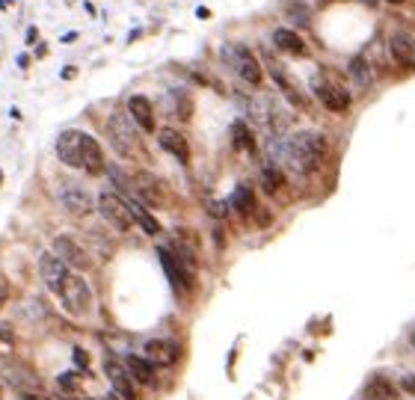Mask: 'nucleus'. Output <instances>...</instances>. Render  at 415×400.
<instances>
[{
	"instance_id": "a19ab883",
	"label": "nucleus",
	"mask_w": 415,
	"mask_h": 400,
	"mask_svg": "<svg viewBox=\"0 0 415 400\" xmlns=\"http://www.w3.org/2000/svg\"><path fill=\"white\" fill-rule=\"evenodd\" d=\"M24 400H36V397H24Z\"/></svg>"
},
{
	"instance_id": "e433bc0d",
	"label": "nucleus",
	"mask_w": 415,
	"mask_h": 400,
	"mask_svg": "<svg viewBox=\"0 0 415 400\" xmlns=\"http://www.w3.org/2000/svg\"><path fill=\"white\" fill-rule=\"evenodd\" d=\"M359 3H368V6H377L380 0H359Z\"/></svg>"
},
{
	"instance_id": "f3484780",
	"label": "nucleus",
	"mask_w": 415,
	"mask_h": 400,
	"mask_svg": "<svg viewBox=\"0 0 415 400\" xmlns=\"http://www.w3.org/2000/svg\"><path fill=\"white\" fill-rule=\"evenodd\" d=\"M81 169H86L89 175L104 172V152L98 146V139L89 134H83V143H81Z\"/></svg>"
},
{
	"instance_id": "9d476101",
	"label": "nucleus",
	"mask_w": 415,
	"mask_h": 400,
	"mask_svg": "<svg viewBox=\"0 0 415 400\" xmlns=\"http://www.w3.org/2000/svg\"><path fill=\"white\" fill-rule=\"evenodd\" d=\"M134 190H136V196H140L145 205H152V208H163L166 205V184L161 181V178H154L148 172H136Z\"/></svg>"
},
{
	"instance_id": "a211bd4d",
	"label": "nucleus",
	"mask_w": 415,
	"mask_h": 400,
	"mask_svg": "<svg viewBox=\"0 0 415 400\" xmlns=\"http://www.w3.org/2000/svg\"><path fill=\"white\" fill-rule=\"evenodd\" d=\"M157 146L163 148V152H170L172 157H178L181 163L190 160V146H187V139L175 131V128H161L157 131Z\"/></svg>"
},
{
	"instance_id": "5701e85b",
	"label": "nucleus",
	"mask_w": 415,
	"mask_h": 400,
	"mask_svg": "<svg viewBox=\"0 0 415 400\" xmlns=\"http://www.w3.org/2000/svg\"><path fill=\"white\" fill-rule=\"evenodd\" d=\"M125 365H128V371H131V377L140 386H152L154 383V365L148 362L145 356H128Z\"/></svg>"
},
{
	"instance_id": "412c9836",
	"label": "nucleus",
	"mask_w": 415,
	"mask_h": 400,
	"mask_svg": "<svg viewBox=\"0 0 415 400\" xmlns=\"http://www.w3.org/2000/svg\"><path fill=\"white\" fill-rule=\"evenodd\" d=\"M166 107H170V116H175L178 122H190L193 119V98L187 92H170L166 95Z\"/></svg>"
},
{
	"instance_id": "f704fd0d",
	"label": "nucleus",
	"mask_w": 415,
	"mask_h": 400,
	"mask_svg": "<svg viewBox=\"0 0 415 400\" xmlns=\"http://www.w3.org/2000/svg\"><path fill=\"white\" fill-rule=\"evenodd\" d=\"M74 74H77V68H74V66H68V68H63V77H65V80H72Z\"/></svg>"
},
{
	"instance_id": "1a4fd4ad",
	"label": "nucleus",
	"mask_w": 415,
	"mask_h": 400,
	"mask_svg": "<svg viewBox=\"0 0 415 400\" xmlns=\"http://www.w3.org/2000/svg\"><path fill=\"white\" fill-rule=\"evenodd\" d=\"M312 89H314V95L321 98V104L326 110H332V113H344V110L350 107V92H344V89L335 83H326L323 77H314Z\"/></svg>"
},
{
	"instance_id": "b1692460",
	"label": "nucleus",
	"mask_w": 415,
	"mask_h": 400,
	"mask_svg": "<svg viewBox=\"0 0 415 400\" xmlns=\"http://www.w3.org/2000/svg\"><path fill=\"white\" fill-rule=\"evenodd\" d=\"M350 77H353V83L359 86V89H368L374 83V68L368 63V57H353L350 59Z\"/></svg>"
},
{
	"instance_id": "4c0bfd02",
	"label": "nucleus",
	"mask_w": 415,
	"mask_h": 400,
	"mask_svg": "<svg viewBox=\"0 0 415 400\" xmlns=\"http://www.w3.org/2000/svg\"><path fill=\"white\" fill-rule=\"evenodd\" d=\"M389 3H392V6H401V3H403V0H389Z\"/></svg>"
},
{
	"instance_id": "bb28decb",
	"label": "nucleus",
	"mask_w": 415,
	"mask_h": 400,
	"mask_svg": "<svg viewBox=\"0 0 415 400\" xmlns=\"http://www.w3.org/2000/svg\"><path fill=\"white\" fill-rule=\"evenodd\" d=\"M232 143H234V148H241V152H252L255 139H252L250 125H246V122H234L232 125Z\"/></svg>"
},
{
	"instance_id": "473e14b6",
	"label": "nucleus",
	"mask_w": 415,
	"mask_h": 400,
	"mask_svg": "<svg viewBox=\"0 0 415 400\" xmlns=\"http://www.w3.org/2000/svg\"><path fill=\"white\" fill-rule=\"evenodd\" d=\"M401 388H403V392H407V394H412V397H415V371H412V374H407V377L401 379Z\"/></svg>"
},
{
	"instance_id": "c756f323",
	"label": "nucleus",
	"mask_w": 415,
	"mask_h": 400,
	"mask_svg": "<svg viewBox=\"0 0 415 400\" xmlns=\"http://www.w3.org/2000/svg\"><path fill=\"white\" fill-rule=\"evenodd\" d=\"M285 12H288V18H291L294 24H300V27H305V24H309V9H305L303 3L288 6V9H285Z\"/></svg>"
},
{
	"instance_id": "7c9ffc66",
	"label": "nucleus",
	"mask_w": 415,
	"mask_h": 400,
	"mask_svg": "<svg viewBox=\"0 0 415 400\" xmlns=\"http://www.w3.org/2000/svg\"><path fill=\"white\" fill-rule=\"evenodd\" d=\"M57 386L63 388V392L72 394V392H77V377H74V374H59V377H57Z\"/></svg>"
},
{
	"instance_id": "2f4dec72",
	"label": "nucleus",
	"mask_w": 415,
	"mask_h": 400,
	"mask_svg": "<svg viewBox=\"0 0 415 400\" xmlns=\"http://www.w3.org/2000/svg\"><path fill=\"white\" fill-rule=\"evenodd\" d=\"M72 359H74V365H77V368H83V371H86V368H89V353H86V350H81V347H74V353H72Z\"/></svg>"
},
{
	"instance_id": "c85d7f7f",
	"label": "nucleus",
	"mask_w": 415,
	"mask_h": 400,
	"mask_svg": "<svg viewBox=\"0 0 415 400\" xmlns=\"http://www.w3.org/2000/svg\"><path fill=\"white\" fill-rule=\"evenodd\" d=\"M15 350V332L9 323H0V356H9Z\"/></svg>"
},
{
	"instance_id": "6e6552de",
	"label": "nucleus",
	"mask_w": 415,
	"mask_h": 400,
	"mask_svg": "<svg viewBox=\"0 0 415 400\" xmlns=\"http://www.w3.org/2000/svg\"><path fill=\"white\" fill-rule=\"evenodd\" d=\"M232 66H234V72L246 80V83L259 86L261 80H264V72H261L259 57H255V54L250 51V48H243V45L232 48Z\"/></svg>"
},
{
	"instance_id": "4468645a",
	"label": "nucleus",
	"mask_w": 415,
	"mask_h": 400,
	"mask_svg": "<svg viewBox=\"0 0 415 400\" xmlns=\"http://www.w3.org/2000/svg\"><path fill=\"white\" fill-rule=\"evenodd\" d=\"M389 54L398 59L401 68L412 72L415 68V39L409 33H392L389 36Z\"/></svg>"
},
{
	"instance_id": "37998d69",
	"label": "nucleus",
	"mask_w": 415,
	"mask_h": 400,
	"mask_svg": "<svg viewBox=\"0 0 415 400\" xmlns=\"http://www.w3.org/2000/svg\"><path fill=\"white\" fill-rule=\"evenodd\" d=\"M0 394H3V392H0Z\"/></svg>"
},
{
	"instance_id": "ddd939ff",
	"label": "nucleus",
	"mask_w": 415,
	"mask_h": 400,
	"mask_svg": "<svg viewBox=\"0 0 415 400\" xmlns=\"http://www.w3.org/2000/svg\"><path fill=\"white\" fill-rule=\"evenodd\" d=\"M81 143H83L81 131H63L57 137V157L63 160L65 166L81 169Z\"/></svg>"
},
{
	"instance_id": "423d86ee",
	"label": "nucleus",
	"mask_w": 415,
	"mask_h": 400,
	"mask_svg": "<svg viewBox=\"0 0 415 400\" xmlns=\"http://www.w3.org/2000/svg\"><path fill=\"white\" fill-rule=\"evenodd\" d=\"M104 374H107V379H110L113 392L122 400H136V397H140V394H136V379L131 377V371H128L125 362H119V359L107 356L104 359Z\"/></svg>"
},
{
	"instance_id": "aec40b11",
	"label": "nucleus",
	"mask_w": 415,
	"mask_h": 400,
	"mask_svg": "<svg viewBox=\"0 0 415 400\" xmlns=\"http://www.w3.org/2000/svg\"><path fill=\"white\" fill-rule=\"evenodd\" d=\"M273 116H276V107H273V101L267 95H259V98H252V101H250V119L259 128H270Z\"/></svg>"
},
{
	"instance_id": "7ed1b4c3",
	"label": "nucleus",
	"mask_w": 415,
	"mask_h": 400,
	"mask_svg": "<svg viewBox=\"0 0 415 400\" xmlns=\"http://www.w3.org/2000/svg\"><path fill=\"white\" fill-rule=\"evenodd\" d=\"M95 208H98V214L104 217V223L113 226L116 232H131L134 214H131V208H128L125 199H119L116 193H107V190H104V193L98 196Z\"/></svg>"
},
{
	"instance_id": "20e7f679",
	"label": "nucleus",
	"mask_w": 415,
	"mask_h": 400,
	"mask_svg": "<svg viewBox=\"0 0 415 400\" xmlns=\"http://www.w3.org/2000/svg\"><path fill=\"white\" fill-rule=\"evenodd\" d=\"M136 122L128 113H113L107 119V137H110V146L116 148V154L131 157L134 146H136Z\"/></svg>"
},
{
	"instance_id": "dca6fc26",
	"label": "nucleus",
	"mask_w": 415,
	"mask_h": 400,
	"mask_svg": "<svg viewBox=\"0 0 415 400\" xmlns=\"http://www.w3.org/2000/svg\"><path fill=\"white\" fill-rule=\"evenodd\" d=\"M128 116L134 119L140 131H145V134L154 131V107H152V101H148L145 95H131V98H128Z\"/></svg>"
},
{
	"instance_id": "c9c22d12",
	"label": "nucleus",
	"mask_w": 415,
	"mask_h": 400,
	"mask_svg": "<svg viewBox=\"0 0 415 400\" xmlns=\"http://www.w3.org/2000/svg\"><path fill=\"white\" fill-rule=\"evenodd\" d=\"M3 303H6V282L0 279V306H3Z\"/></svg>"
},
{
	"instance_id": "39448f33",
	"label": "nucleus",
	"mask_w": 415,
	"mask_h": 400,
	"mask_svg": "<svg viewBox=\"0 0 415 400\" xmlns=\"http://www.w3.org/2000/svg\"><path fill=\"white\" fill-rule=\"evenodd\" d=\"M59 202L72 217H89L95 211V199L86 187L74 184V181H63L59 184Z\"/></svg>"
},
{
	"instance_id": "a878e982",
	"label": "nucleus",
	"mask_w": 415,
	"mask_h": 400,
	"mask_svg": "<svg viewBox=\"0 0 415 400\" xmlns=\"http://www.w3.org/2000/svg\"><path fill=\"white\" fill-rule=\"evenodd\" d=\"M237 214H243V217H250L255 211V196H252V190L241 184V187H234V193H232V202H229Z\"/></svg>"
},
{
	"instance_id": "6ab92c4d",
	"label": "nucleus",
	"mask_w": 415,
	"mask_h": 400,
	"mask_svg": "<svg viewBox=\"0 0 415 400\" xmlns=\"http://www.w3.org/2000/svg\"><path fill=\"white\" fill-rule=\"evenodd\" d=\"M273 45L279 48V51L285 54H305V42L300 36H296V30H288V27H279V30H273Z\"/></svg>"
},
{
	"instance_id": "0eeeda50",
	"label": "nucleus",
	"mask_w": 415,
	"mask_h": 400,
	"mask_svg": "<svg viewBox=\"0 0 415 400\" xmlns=\"http://www.w3.org/2000/svg\"><path fill=\"white\" fill-rule=\"evenodd\" d=\"M157 255H161V264H163V270H166V276H170V282H172L175 291H178V288H181V291H190V288L196 285V270L181 264L175 258L172 249H166V246L157 249Z\"/></svg>"
},
{
	"instance_id": "f8f14e48",
	"label": "nucleus",
	"mask_w": 415,
	"mask_h": 400,
	"mask_svg": "<svg viewBox=\"0 0 415 400\" xmlns=\"http://www.w3.org/2000/svg\"><path fill=\"white\" fill-rule=\"evenodd\" d=\"M51 252L63 261L65 267H74V270H86V264H89V258H86V252L81 246H77V240H72V237H57L54 240V246H51Z\"/></svg>"
},
{
	"instance_id": "9b49d317",
	"label": "nucleus",
	"mask_w": 415,
	"mask_h": 400,
	"mask_svg": "<svg viewBox=\"0 0 415 400\" xmlns=\"http://www.w3.org/2000/svg\"><path fill=\"white\" fill-rule=\"evenodd\" d=\"M39 273H42V282L48 285V291L59 297V291H63V282H65V276H68V267L59 261L54 252H42V258H39Z\"/></svg>"
},
{
	"instance_id": "cd10ccee",
	"label": "nucleus",
	"mask_w": 415,
	"mask_h": 400,
	"mask_svg": "<svg viewBox=\"0 0 415 400\" xmlns=\"http://www.w3.org/2000/svg\"><path fill=\"white\" fill-rule=\"evenodd\" d=\"M261 184L267 193H276L282 184H285V175H282V169L279 166H264V172H261Z\"/></svg>"
},
{
	"instance_id": "2eb2a0df",
	"label": "nucleus",
	"mask_w": 415,
	"mask_h": 400,
	"mask_svg": "<svg viewBox=\"0 0 415 400\" xmlns=\"http://www.w3.org/2000/svg\"><path fill=\"white\" fill-rule=\"evenodd\" d=\"M145 359L152 362L154 368H170V365H175L178 362V344L175 341H161V338H154V341H148L145 347Z\"/></svg>"
},
{
	"instance_id": "79ce46f5",
	"label": "nucleus",
	"mask_w": 415,
	"mask_h": 400,
	"mask_svg": "<svg viewBox=\"0 0 415 400\" xmlns=\"http://www.w3.org/2000/svg\"><path fill=\"white\" fill-rule=\"evenodd\" d=\"M0 181H3V172H0Z\"/></svg>"
},
{
	"instance_id": "f03ea898",
	"label": "nucleus",
	"mask_w": 415,
	"mask_h": 400,
	"mask_svg": "<svg viewBox=\"0 0 415 400\" xmlns=\"http://www.w3.org/2000/svg\"><path fill=\"white\" fill-rule=\"evenodd\" d=\"M59 299H63V308L72 317H83L92 308V288H89L83 276L68 273L63 282V291H59Z\"/></svg>"
},
{
	"instance_id": "58836bf2",
	"label": "nucleus",
	"mask_w": 415,
	"mask_h": 400,
	"mask_svg": "<svg viewBox=\"0 0 415 400\" xmlns=\"http://www.w3.org/2000/svg\"><path fill=\"white\" fill-rule=\"evenodd\" d=\"M101 400H116V397H113V394H107V397H101Z\"/></svg>"
},
{
	"instance_id": "4be33fe9",
	"label": "nucleus",
	"mask_w": 415,
	"mask_h": 400,
	"mask_svg": "<svg viewBox=\"0 0 415 400\" xmlns=\"http://www.w3.org/2000/svg\"><path fill=\"white\" fill-rule=\"evenodd\" d=\"M359 400H398V388H394V383H389V379L374 377L371 383L365 386V394Z\"/></svg>"
},
{
	"instance_id": "393cba45",
	"label": "nucleus",
	"mask_w": 415,
	"mask_h": 400,
	"mask_svg": "<svg viewBox=\"0 0 415 400\" xmlns=\"http://www.w3.org/2000/svg\"><path fill=\"white\" fill-rule=\"evenodd\" d=\"M128 208H131V214H134V223H140L145 234H152V237L161 234V223H157V219L145 211V205H140V202H134V199H131V202H128Z\"/></svg>"
},
{
	"instance_id": "ea45409f",
	"label": "nucleus",
	"mask_w": 415,
	"mask_h": 400,
	"mask_svg": "<svg viewBox=\"0 0 415 400\" xmlns=\"http://www.w3.org/2000/svg\"><path fill=\"white\" fill-rule=\"evenodd\" d=\"M412 347H415V332H412Z\"/></svg>"
},
{
	"instance_id": "72a5a7b5",
	"label": "nucleus",
	"mask_w": 415,
	"mask_h": 400,
	"mask_svg": "<svg viewBox=\"0 0 415 400\" xmlns=\"http://www.w3.org/2000/svg\"><path fill=\"white\" fill-rule=\"evenodd\" d=\"M36 39H39V30H36V27H30V30H27V42H30V45H33V42H36Z\"/></svg>"
},
{
	"instance_id": "f257e3e1",
	"label": "nucleus",
	"mask_w": 415,
	"mask_h": 400,
	"mask_svg": "<svg viewBox=\"0 0 415 400\" xmlns=\"http://www.w3.org/2000/svg\"><path fill=\"white\" fill-rule=\"evenodd\" d=\"M326 152H330V143H326V137L318 131H300V134L276 143V154H279L294 172H314V169L323 163Z\"/></svg>"
}]
</instances>
